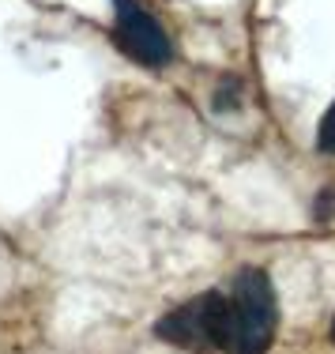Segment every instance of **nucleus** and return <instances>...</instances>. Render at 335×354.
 Here are the masks:
<instances>
[{"mask_svg":"<svg viewBox=\"0 0 335 354\" xmlns=\"http://www.w3.org/2000/svg\"><path fill=\"white\" fill-rule=\"evenodd\" d=\"M113 8H117V23H113L117 49L144 68H166L173 61V41L162 30V23L140 0H113Z\"/></svg>","mask_w":335,"mask_h":354,"instance_id":"2","label":"nucleus"},{"mask_svg":"<svg viewBox=\"0 0 335 354\" xmlns=\"http://www.w3.org/2000/svg\"><path fill=\"white\" fill-rule=\"evenodd\" d=\"M219 324H222V290H207L200 298L185 301L181 309L166 313L155 332L189 351H219Z\"/></svg>","mask_w":335,"mask_h":354,"instance_id":"3","label":"nucleus"},{"mask_svg":"<svg viewBox=\"0 0 335 354\" xmlns=\"http://www.w3.org/2000/svg\"><path fill=\"white\" fill-rule=\"evenodd\" d=\"M332 343H335V320H332Z\"/></svg>","mask_w":335,"mask_h":354,"instance_id":"5","label":"nucleus"},{"mask_svg":"<svg viewBox=\"0 0 335 354\" xmlns=\"http://www.w3.org/2000/svg\"><path fill=\"white\" fill-rule=\"evenodd\" d=\"M279 328V306H275L271 279L260 268L238 272L230 294H222V324L219 351L222 354H267Z\"/></svg>","mask_w":335,"mask_h":354,"instance_id":"1","label":"nucleus"},{"mask_svg":"<svg viewBox=\"0 0 335 354\" xmlns=\"http://www.w3.org/2000/svg\"><path fill=\"white\" fill-rule=\"evenodd\" d=\"M316 143H320V151L335 155V102L328 106V113L320 117V129H316Z\"/></svg>","mask_w":335,"mask_h":354,"instance_id":"4","label":"nucleus"}]
</instances>
